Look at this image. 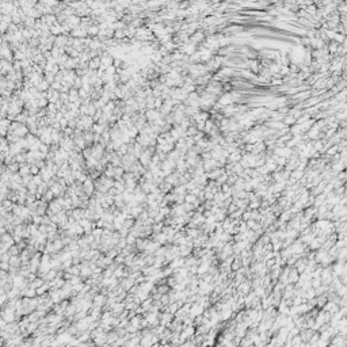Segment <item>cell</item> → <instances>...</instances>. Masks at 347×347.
Listing matches in <instances>:
<instances>
[{
    "mask_svg": "<svg viewBox=\"0 0 347 347\" xmlns=\"http://www.w3.org/2000/svg\"><path fill=\"white\" fill-rule=\"evenodd\" d=\"M83 189H84V191L87 193V195H89V194L92 193V190H94V185H92V182L89 180V179H85V180H84Z\"/></svg>",
    "mask_w": 347,
    "mask_h": 347,
    "instance_id": "cell-1",
    "label": "cell"
},
{
    "mask_svg": "<svg viewBox=\"0 0 347 347\" xmlns=\"http://www.w3.org/2000/svg\"><path fill=\"white\" fill-rule=\"evenodd\" d=\"M30 174V164H22L19 166V175L21 176H25V175Z\"/></svg>",
    "mask_w": 347,
    "mask_h": 347,
    "instance_id": "cell-2",
    "label": "cell"
},
{
    "mask_svg": "<svg viewBox=\"0 0 347 347\" xmlns=\"http://www.w3.org/2000/svg\"><path fill=\"white\" fill-rule=\"evenodd\" d=\"M37 89H38V92H42V91L45 92V91H48V89H49V84H48L45 80H42L38 85H37Z\"/></svg>",
    "mask_w": 347,
    "mask_h": 347,
    "instance_id": "cell-3",
    "label": "cell"
},
{
    "mask_svg": "<svg viewBox=\"0 0 347 347\" xmlns=\"http://www.w3.org/2000/svg\"><path fill=\"white\" fill-rule=\"evenodd\" d=\"M87 34H89V35L99 34V27L98 26H89V27L87 29Z\"/></svg>",
    "mask_w": 347,
    "mask_h": 347,
    "instance_id": "cell-4",
    "label": "cell"
},
{
    "mask_svg": "<svg viewBox=\"0 0 347 347\" xmlns=\"http://www.w3.org/2000/svg\"><path fill=\"white\" fill-rule=\"evenodd\" d=\"M183 264H185V260H183V259H176V260H175V262H172V264H171V267H174V268H178V267L183 266Z\"/></svg>",
    "mask_w": 347,
    "mask_h": 347,
    "instance_id": "cell-5",
    "label": "cell"
},
{
    "mask_svg": "<svg viewBox=\"0 0 347 347\" xmlns=\"http://www.w3.org/2000/svg\"><path fill=\"white\" fill-rule=\"evenodd\" d=\"M132 285H133V281H132V278H130V279H125V281L122 282V288H124V289H129V288H130V286H132Z\"/></svg>",
    "mask_w": 347,
    "mask_h": 347,
    "instance_id": "cell-6",
    "label": "cell"
},
{
    "mask_svg": "<svg viewBox=\"0 0 347 347\" xmlns=\"http://www.w3.org/2000/svg\"><path fill=\"white\" fill-rule=\"evenodd\" d=\"M0 268H2V270H7V268H8V263H7V262L0 263Z\"/></svg>",
    "mask_w": 347,
    "mask_h": 347,
    "instance_id": "cell-7",
    "label": "cell"
}]
</instances>
